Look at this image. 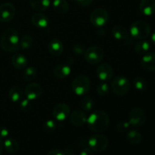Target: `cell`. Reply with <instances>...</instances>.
I'll return each instance as SVG.
<instances>
[{"label":"cell","instance_id":"obj_1","mask_svg":"<svg viewBox=\"0 0 155 155\" xmlns=\"http://www.w3.org/2000/svg\"><path fill=\"white\" fill-rule=\"evenodd\" d=\"M86 124L92 132L95 133H102L108 128L110 118L105 111L97 110L87 117Z\"/></svg>","mask_w":155,"mask_h":155},{"label":"cell","instance_id":"obj_2","mask_svg":"<svg viewBox=\"0 0 155 155\" xmlns=\"http://www.w3.org/2000/svg\"><path fill=\"white\" fill-rule=\"evenodd\" d=\"M20 37L18 32L14 28H8L3 32L0 45L3 51L8 53L16 52L20 48Z\"/></svg>","mask_w":155,"mask_h":155},{"label":"cell","instance_id":"obj_3","mask_svg":"<svg viewBox=\"0 0 155 155\" xmlns=\"http://www.w3.org/2000/svg\"><path fill=\"white\" fill-rule=\"evenodd\" d=\"M151 28L148 22L145 21H136L130 27V33L133 38L145 39L151 34Z\"/></svg>","mask_w":155,"mask_h":155},{"label":"cell","instance_id":"obj_4","mask_svg":"<svg viewBox=\"0 0 155 155\" xmlns=\"http://www.w3.org/2000/svg\"><path fill=\"white\" fill-rule=\"evenodd\" d=\"M71 88L77 95H85L90 89V80L86 75H78L73 80Z\"/></svg>","mask_w":155,"mask_h":155},{"label":"cell","instance_id":"obj_5","mask_svg":"<svg viewBox=\"0 0 155 155\" xmlns=\"http://www.w3.org/2000/svg\"><path fill=\"white\" fill-rule=\"evenodd\" d=\"M108 139L103 135L99 133H95L89 137L88 139L89 148L93 152H102L105 151L108 147Z\"/></svg>","mask_w":155,"mask_h":155},{"label":"cell","instance_id":"obj_6","mask_svg":"<svg viewBox=\"0 0 155 155\" xmlns=\"http://www.w3.org/2000/svg\"><path fill=\"white\" fill-rule=\"evenodd\" d=\"M111 89L118 96H124L130 89V80L124 76H117L112 81Z\"/></svg>","mask_w":155,"mask_h":155},{"label":"cell","instance_id":"obj_7","mask_svg":"<svg viewBox=\"0 0 155 155\" xmlns=\"http://www.w3.org/2000/svg\"><path fill=\"white\" fill-rule=\"evenodd\" d=\"M109 20V14L103 8H97L90 14L89 21L91 24L96 27H101L105 25Z\"/></svg>","mask_w":155,"mask_h":155},{"label":"cell","instance_id":"obj_8","mask_svg":"<svg viewBox=\"0 0 155 155\" xmlns=\"http://www.w3.org/2000/svg\"><path fill=\"white\" fill-rule=\"evenodd\" d=\"M104 51L99 46H91L86 50L84 54L85 59L88 63L91 64H98L103 60Z\"/></svg>","mask_w":155,"mask_h":155},{"label":"cell","instance_id":"obj_9","mask_svg":"<svg viewBox=\"0 0 155 155\" xmlns=\"http://www.w3.org/2000/svg\"><path fill=\"white\" fill-rule=\"evenodd\" d=\"M129 123L130 126L134 127H140L144 125L146 121V114L140 107H134L129 114Z\"/></svg>","mask_w":155,"mask_h":155},{"label":"cell","instance_id":"obj_10","mask_svg":"<svg viewBox=\"0 0 155 155\" xmlns=\"http://www.w3.org/2000/svg\"><path fill=\"white\" fill-rule=\"evenodd\" d=\"M16 8L11 2H5L0 5V22L8 23L15 16Z\"/></svg>","mask_w":155,"mask_h":155},{"label":"cell","instance_id":"obj_11","mask_svg":"<svg viewBox=\"0 0 155 155\" xmlns=\"http://www.w3.org/2000/svg\"><path fill=\"white\" fill-rule=\"evenodd\" d=\"M71 114L70 107L65 103H59L53 109L52 114L54 119L58 121H64Z\"/></svg>","mask_w":155,"mask_h":155},{"label":"cell","instance_id":"obj_12","mask_svg":"<svg viewBox=\"0 0 155 155\" xmlns=\"http://www.w3.org/2000/svg\"><path fill=\"white\" fill-rule=\"evenodd\" d=\"M42 92V87L39 84L36 83H29L24 89V95L26 98L30 101L36 100L41 96Z\"/></svg>","mask_w":155,"mask_h":155},{"label":"cell","instance_id":"obj_13","mask_svg":"<svg viewBox=\"0 0 155 155\" xmlns=\"http://www.w3.org/2000/svg\"><path fill=\"white\" fill-rule=\"evenodd\" d=\"M96 74L98 79L103 82L111 80L114 75V71L111 66L108 64H101L97 68Z\"/></svg>","mask_w":155,"mask_h":155},{"label":"cell","instance_id":"obj_14","mask_svg":"<svg viewBox=\"0 0 155 155\" xmlns=\"http://www.w3.org/2000/svg\"><path fill=\"white\" fill-rule=\"evenodd\" d=\"M71 124L77 127H81L86 124L87 115L82 110H75L71 113L70 117Z\"/></svg>","mask_w":155,"mask_h":155},{"label":"cell","instance_id":"obj_15","mask_svg":"<svg viewBox=\"0 0 155 155\" xmlns=\"http://www.w3.org/2000/svg\"><path fill=\"white\" fill-rule=\"evenodd\" d=\"M142 67L148 71H155V52H148L144 54L141 61Z\"/></svg>","mask_w":155,"mask_h":155},{"label":"cell","instance_id":"obj_16","mask_svg":"<svg viewBox=\"0 0 155 155\" xmlns=\"http://www.w3.org/2000/svg\"><path fill=\"white\" fill-rule=\"evenodd\" d=\"M139 11L145 16H151L155 13V0H141Z\"/></svg>","mask_w":155,"mask_h":155},{"label":"cell","instance_id":"obj_17","mask_svg":"<svg viewBox=\"0 0 155 155\" xmlns=\"http://www.w3.org/2000/svg\"><path fill=\"white\" fill-rule=\"evenodd\" d=\"M111 33L114 37L117 40L125 41L130 39V32L127 30V28L120 25H116L112 28Z\"/></svg>","mask_w":155,"mask_h":155},{"label":"cell","instance_id":"obj_18","mask_svg":"<svg viewBox=\"0 0 155 155\" xmlns=\"http://www.w3.org/2000/svg\"><path fill=\"white\" fill-rule=\"evenodd\" d=\"M48 49L50 54H52L53 56L57 57V56L61 55L62 54V52H63V43H62V42L60 39L54 38V39H51L49 41V42H48Z\"/></svg>","mask_w":155,"mask_h":155},{"label":"cell","instance_id":"obj_19","mask_svg":"<svg viewBox=\"0 0 155 155\" xmlns=\"http://www.w3.org/2000/svg\"><path fill=\"white\" fill-rule=\"evenodd\" d=\"M12 64L15 69L17 70H24V68H27L28 61L27 58L21 53H15L13 54L11 59Z\"/></svg>","mask_w":155,"mask_h":155},{"label":"cell","instance_id":"obj_20","mask_svg":"<svg viewBox=\"0 0 155 155\" xmlns=\"http://www.w3.org/2000/svg\"><path fill=\"white\" fill-rule=\"evenodd\" d=\"M31 21L35 27L40 29L46 28L48 25V23H49L48 17L44 15L43 13H41V12L34 14L32 16Z\"/></svg>","mask_w":155,"mask_h":155},{"label":"cell","instance_id":"obj_21","mask_svg":"<svg viewBox=\"0 0 155 155\" xmlns=\"http://www.w3.org/2000/svg\"><path fill=\"white\" fill-rule=\"evenodd\" d=\"M71 68L70 65L65 64H58L53 71V74L57 79H64L71 74Z\"/></svg>","mask_w":155,"mask_h":155},{"label":"cell","instance_id":"obj_22","mask_svg":"<svg viewBox=\"0 0 155 155\" xmlns=\"http://www.w3.org/2000/svg\"><path fill=\"white\" fill-rule=\"evenodd\" d=\"M4 148L9 154H16L20 149V145L18 141L13 138H7L3 142Z\"/></svg>","mask_w":155,"mask_h":155},{"label":"cell","instance_id":"obj_23","mask_svg":"<svg viewBox=\"0 0 155 155\" xmlns=\"http://www.w3.org/2000/svg\"><path fill=\"white\" fill-rule=\"evenodd\" d=\"M24 92L20 86H15L8 91V98L13 102H19L24 98Z\"/></svg>","mask_w":155,"mask_h":155},{"label":"cell","instance_id":"obj_24","mask_svg":"<svg viewBox=\"0 0 155 155\" xmlns=\"http://www.w3.org/2000/svg\"><path fill=\"white\" fill-rule=\"evenodd\" d=\"M29 2L34 10L43 12L48 8L51 4V0H29Z\"/></svg>","mask_w":155,"mask_h":155},{"label":"cell","instance_id":"obj_25","mask_svg":"<svg viewBox=\"0 0 155 155\" xmlns=\"http://www.w3.org/2000/svg\"><path fill=\"white\" fill-rule=\"evenodd\" d=\"M150 48H151V44L148 41L145 40V39H140V41H139L136 44L134 49L138 54L144 55L146 53L149 52Z\"/></svg>","mask_w":155,"mask_h":155},{"label":"cell","instance_id":"obj_26","mask_svg":"<svg viewBox=\"0 0 155 155\" xmlns=\"http://www.w3.org/2000/svg\"><path fill=\"white\" fill-rule=\"evenodd\" d=\"M52 6L54 12L58 14H65L69 10V4L66 0H54Z\"/></svg>","mask_w":155,"mask_h":155},{"label":"cell","instance_id":"obj_27","mask_svg":"<svg viewBox=\"0 0 155 155\" xmlns=\"http://www.w3.org/2000/svg\"><path fill=\"white\" fill-rule=\"evenodd\" d=\"M127 139L130 144L133 145H138L141 143L142 139V134L138 130H133L127 133Z\"/></svg>","mask_w":155,"mask_h":155},{"label":"cell","instance_id":"obj_28","mask_svg":"<svg viewBox=\"0 0 155 155\" xmlns=\"http://www.w3.org/2000/svg\"><path fill=\"white\" fill-rule=\"evenodd\" d=\"M37 75V71L36 68L33 67H28V68H24V71L23 72V79L25 81H32L34 80Z\"/></svg>","mask_w":155,"mask_h":155},{"label":"cell","instance_id":"obj_29","mask_svg":"<svg viewBox=\"0 0 155 155\" xmlns=\"http://www.w3.org/2000/svg\"><path fill=\"white\" fill-rule=\"evenodd\" d=\"M133 86L136 90L139 92H145L148 89V83L146 80L141 77H137L133 80Z\"/></svg>","mask_w":155,"mask_h":155},{"label":"cell","instance_id":"obj_30","mask_svg":"<svg viewBox=\"0 0 155 155\" xmlns=\"http://www.w3.org/2000/svg\"><path fill=\"white\" fill-rule=\"evenodd\" d=\"M33 44V38L30 36H29V35H24V36H23L20 39V48H22V49H28V48H31Z\"/></svg>","mask_w":155,"mask_h":155},{"label":"cell","instance_id":"obj_31","mask_svg":"<svg viewBox=\"0 0 155 155\" xmlns=\"http://www.w3.org/2000/svg\"><path fill=\"white\" fill-rule=\"evenodd\" d=\"M93 107L94 102L92 98L87 95L83 97L81 101V107L83 108V110L85 111H90L93 108Z\"/></svg>","mask_w":155,"mask_h":155},{"label":"cell","instance_id":"obj_32","mask_svg":"<svg viewBox=\"0 0 155 155\" xmlns=\"http://www.w3.org/2000/svg\"><path fill=\"white\" fill-rule=\"evenodd\" d=\"M96 91L98 92V95H101V96H105L109 93L110 91V88H109L108 84L106 82H101V83H98L97 86Z\"/></svg>","mask_w":155,"mask_h":155},{"label":"cell","instance_id":"obj_33","mask_svg":"<svg viewBox=\"0 0 155 155\" xmlns=\"http://www.w3.org/2000/svg\"><path fill=\"white\" fill-rule=\"evenodd\" d=\"M56 127H57V125L52 120H48L45 121V124H43V130L46 133H53L56 130Z\"/></svg>","mask_w":155,"mask_h":155},{"label":"cell","instance_id":"obj_34","mask_svg":"<svg viewBox=\"0 0 155 155\" xmlns=\"http://www.w3.org/2000/svg\"><path fill=\"white\" fill-rule=\"evenodd\" d=\"M20 109L22 111L27 112L31 109L32 107V103L31 101L28 98H23L21 101H20Z\"/></svg>","mask_w":155,"mask_h":155},{"label":"cell","instance_id":"obj_35","mask_svg":"<svg viewBox=\"0 0 155 155\" xmlns=\"http://www.w3.org/2000/svg\"><path fill=\"white\" fill-rule=\"evenodd\" d=\"M130 127V124L129 123V121H126V120H123L120 121V123H118L117 124V130L119 133H124V132L127 131L129 130Z\"/></svg>","mask_w":155,"mask_h":155},{"label":"cell","instance_id":"obj_36","mask_svg":"<svg viewBox=\"0 0 155 155\" xmlns=\"http://www.w3.org/2000/svg\"><path fill=\"white\" fill-rule=\"evenodd\" d=\"M86 48L84 45L81 43H77L73 46V51L77 55H83L85 54L86 51Z\"/></svg>","mask_w":155,"mask_h":155},{"label":"cell","instance_id":"obj_37","mask_svg":"<svg viewBox=\"0 0 155 155\" xmlns=\"http://www.w3.org/2000/svg\"><path fill=\"white\" fill-rule=\"evenodd\" d=\"M74 1L76 4L80 7H87L93 2V0H74Z\"/></svg>","mask_w":155,"mask_h":155},{"label":"cell","instance_id":"obj_38","mask_svg":"<svg viewBox=\"0 0 155 155\" xmlns=\"http://www.w3.org/2000/svg\"><path fill=\"white\" fill-rule=\"evenodd\" d=\"M9 136V130L6 127H0V139L2 140L6 139Z\"/></svg>","mask_w":155,"mask_h":155},{"label":"cell","instance_id":"obj_39","mask_svg":"<svg viewBox=\"0 0 155 155\" xmlns=\"http://www.w3.org/2000/svg\"><path fill=\"white\" fill-rule=\"evenodd\" d=\"M46 155H64V153L61 150L55 148V149H52L51 150V151H48Z\"/></svg>","mask_w":155,"mask_h":155},{"label":"cell","instance_id":"obj_40","mask_svg":"<svg viewBox=\"0 0 155 155\" xmlns=\"http://www.w3.org/2000/svg\"><path fill=\"white\" fill-rule=\"evenodd\" d=\"M80 155H94L93 151L89 148H83L80 151Z\"/></svg>","mask_w":155,"mask_h":155},{"label":"cell","instance_id":"obj_41","mask_svg":"<svg viewBox=\"0 0 155 155\" xmlns=\"http://www.w3.org/2000/svg\"><path fill=\"white\" fill-rule=\"evenodd\" d=\"M3 149H4V144H3V141L0 139V155L2 153Z\"/></svg>","mask_w":155,"mask_h":155},{"label":"cell","instance_id":"obj_42","mask_svg":"<svg viewBox=\"0 0 155 155\" xmlns=\"http://www.w3.org/2000/svg\"><path fill=\"white\" fill-rule=\"evenodd\" d=\"M151 42H153V44L155 45V30L153 32L152 35H151Z\"/></svg>","mask_w":155,"mask_h":155},{"label":"cell","instance_id":"obj_43","mask_svg":"<svg viewBox=\"0 0 155 155\" xmlns=\"http://www.w3.org/2000/svg\"><path fill=\"white\" fill-rule=\"evenodd\" d=\"M68 155H76V154H72V153H70V154H68Z\"/></svg>","mask_w":155,"mask_h":155}]
</instances>
